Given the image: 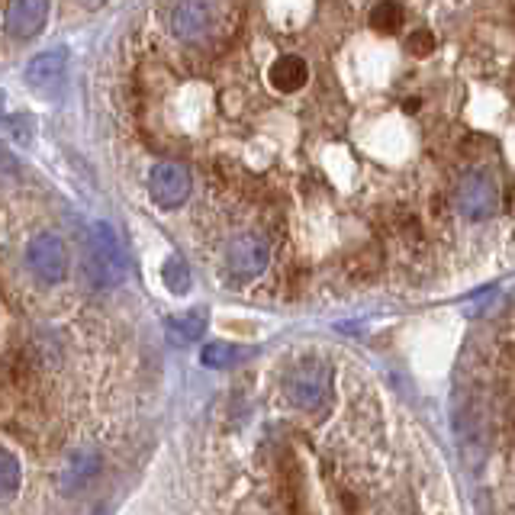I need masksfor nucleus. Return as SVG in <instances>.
<instances>
[{
	"instance_id": "obj_1",
	"label": "nucleus",
	"mask_w": 515,
	"mask_h": 515,
	"mask_svg": "<svg viewBox=\"0 0 515 515\" xmlns=\"http://www.w3.org/2000/svg\"><path fill=\"white\" fill-rule=\"evenodd\" d=\"M287 400L303 412H322L332 400V367L326 361H303L284 380Z\"/></svg>"
},
{
	"instance_id": "obj_2",
	"label": "nucleus",
	"mask_w": 515,
	"mask_h": 515,
	"mask_svg": "<svg viewBox=\"0 0 515 515\" xmlns=\"http://www.w3.org/2000/svg\"><path fill=\"white\" fill-rule=\"evenodd\" d=\"M87 271H91L97 287H113L126 277V252L107 223H97L91 232V264H87Z\"/></svg>"
},
{
	"instance_id": "obj_3",
	"label": "nucleus",
	"mask_w": 515,
	"mask_h": 515,
	"mask_svg": "<svg viewBox=\"0 0 515 515\" xmlns=\"http://www.w3.org/2000/svg\"><path fill=\"white\" fill-rule=\"evenodd\" d=\"M454 206H458L461 216L474 219V223L496 216V210H499L496 181L483 171H467L458 181V187H454Z\"/></svg>"
},
{
	"instance_id": "obj_4",
	"label": "nucleus",
	"mask_w": 515,
	"mask_h": 515,
	"mask_svg": "<svg viewBox=\"0 0 515 515\" xmlns=\"http://www.w3.org/2000/svg\"><path fill=\"white\" fill-rule=\"evenodd\" d=\"M271 264V242L258 232H242L226 245V268L235 281H255Z\"/></svg>"
},
{
	"instance_id": "obj_5",
	"label": "nucleus",
	"mask_w": 515,
	"mask_h": 515,
	"mask_svg": "<svg viewBox=\"0 0 515 515\" xmlns=\"http://www.w3.org/2000/svg\"><path fill=\"white\" fill-rule=\"evenodd\" d=\"M26 264L42 284H58L68 274V252L65 242L55 232H39L26 245Z\"/></svg>"
},
{
	"instance_id": "obj_6",
	"label": "nucleus",
	"mask_w": 515,
	"mask_h": 515,
	"mask_svg": "<svg viewBox=\"0 0 515 515\" xmlns=\"http://www.w3.org/2000/svg\"><path fill=\"white\" fill-rule=\"evenodd\" d=\"M190 187H194L190 171L178 165V161H158L149 171V194L161 210H178V206H184V200L190 197Z\"/></svg>"
},
{
	"instance_id": "obj_7",
	"label": "nucleus",
	"mask_w": 515,
	"mask_h": 515,
	"mask_svg": "<svg viewBox=\"0 0 515 515\" xmlns=\"http://www.w3.org/2000/svg\"><path fill=\"white\" fill-rule=\"evenodd\" d=\"M49 17V0H10L7 4V33L17 39H33L42 33Z\"/></svg>"
},
{
	"instance_id": "obj_8",
	"label": "nucleus",
	"mask_w": 515,
	"mask_h": 515,
	"mask_svg": "<svg viewBox=\"0 0 515 515\" xmlns=\"http://www.w3.org/2000/svg\"><path fill=\"white\" fill-rule=\"evenodd\" d=\"M97 470H100V454L97 448H75L68 454V461L62 464V490L65 493H78L81 487H87L94 477H97Z\"/></svg>"
},
{
	"instance_id": "obj_9",
	"label": "nucleus",
	"mask_w": 515,
	"mask_h": 515,
	"mask_svg": "<svg viewBox=\"0 0 515 515\" xmlns=\"http://www.w3.org/2000/svg\"><path fill=\"white\" fill-rule=\"evenodd\" d=\"M206 29H210V7H206L203 0H181V4L171 10V33L178 39L194 42Z\"/></svg>"
},
{
	"instance_id": "obj_10",
	"label": "nucleus",
	"mask_w": 515,
	"mask_h": 515,
	"mask_svg": "<svg viewBox=\"0 0 515 515\" xmlns=\"http://www.w3.org/2000/svg\"><path fill=\"white\" fill-rule=\"evenodd\" d=\"M65 68H68V52L65 49L42 52L26 65V81L33 87H52V84H58L65 78Z\"/></svg>"
},
{
	"instance_id": "obj_11",
	"label": "nucleus",
	"mask_w": 515,
	"mask_h": 515,
	"mask_svg": "<svg viewBox=\"0 0 515 515\" xmlns=\"http://www.w3.org/2000/svg\"><path fill=\"white\" fill-rule=\"evenodd\" d=\"M206 332V313L203 309H190V313L168 316L165 322V335L171 345H194L200 342Z\"/></svg>"
},
{
	"instance_id": "obj_12",
	"label": "nucleus",
	"mask_w": 515,
	"mask_h": 515,
	"mask_svg": "<svg viewBox=\"0 0 515 515\" xmlns=\"http://www.w3.org/2000/svg\"><path fill=\"white\" fill-rule=\"evenodd\" d=\"M268 78H271V84L281 94H293V91H300V87L309 81V68H306L303 58H297V55H281L271 65V75Z\"/></svg>"
},
{
	"instance_id": "obj_13",
	"label": "nucleus",
	"mask_w": 515,
	"mask_h": 515,
	"mask_svg": "<svg viewBox=\"0 0 515 515\" xmlns=\"http://www.w3.org/2000/svg\"><path fill=\"white\" fill-rule=\"evenodd\" d=\"M248 358V351L239 345H229V342H210L200 351V361L206 367H216V371H226V367H235L239 361Z\"/></svg>"
},
{
	"instance_id": "obj_14",
	"label": "nucleus",
	"mask_w": 515,
	"mask_h": 515,
	"mask_svg": "<svg viewBox=\"0 0 515 515\" xmlns=\"http://www.w3.org/2000/svg\"><path fill=\"white\" fill-rule=\"evenodd\" d=\"M371 26L377 33H396L403 26V7L396 0H380V4L371 10Z\"/></svg>"
},
{
	"instance_id": "obj_15",
	"label": "nucleus",
	"mask_w": 515,
	"mask_h": 515,
	"mask_svg": "<svg viewBox=\"0 0 515 515\" xmlns=\"http://www.w3.org/2000/svg\"><path fill=\"white\" fill-rule=\"evenodd\" d=\"M161 281H165V287L171 293H187L190 290V268H187V261L178 258V255H171L165 261V268H161Z\"/></svg>"
},
{
	"instance_id": "obj_16",
	"label": "nucleus",
	"mask_w": 515,
	"mask_h": 515,
	"mask_svg": "<svg viewBox=\"0 0 515 515\" xmlns=\"http://www.w3.org/2000/svg\"><path fill=\"white\" fill-rule=\"evenodd\" d=\"M20 490V464L10 451L0 448V499L17 496Z\"/></svg>"
},
{
	"instance_id": "obj_17",
	"label": "nucleus",
	"mask_w": 515,
	"mask_h": 515,
	"mask_svg": "<svg viewBox=\"0 0 515 515\" xmlns=\"http://www.w3.org/2000/svg\"><path fill=\"white\" fill-rule=\"evenodd\" d=\"M406 49H409V55H419V58L432 55L435 52V36L429 33V29H416V33L409 36Z\"/></svg>"
}]
</instances>
